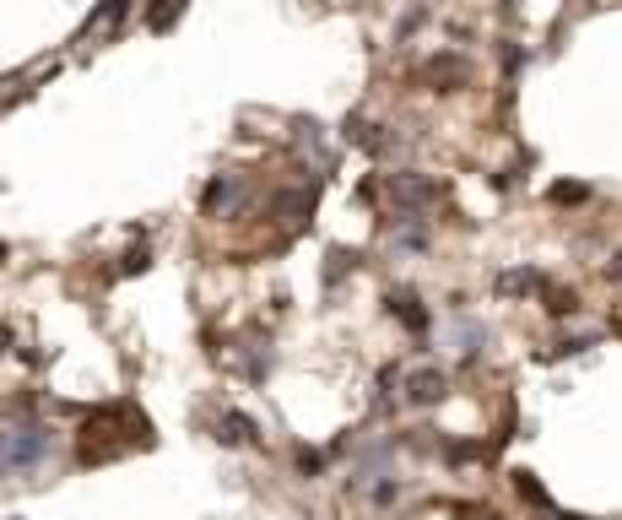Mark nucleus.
<instances>
[{
	"label": "nucleus",
	"mask_w": 622,
	"mask_h": 520,
	"mask_svg": "<svg viewBox=\"0 0 622 520\" xmlns=\"http://www.w3.org/2000/svg\"><path fill=\"white\" fill-rule=\"evenodd\" d=\"M406 396H411V402H423V407L444 402V374H439V369H417V374L406 379Z\"/></svg>",
	"instance_id": "obj_2"
},
{
	"label": "nucleus",
	"mask_w": 622,
	"mask_h": 520,
	"mask_svg": "<svg viewBox=\"0 0 622 520\" xmlns=\"http://www.w3.org/2000/svg\"><path fill=\"white\" fill-rule=\"evenodd\" d=\"M498 288H504V293H530V288H541V277H536V272H509Z\"/></svg>",
	"instance_id": "obj_4"
},
{
	"label": "nucleus",
	"mask_w": 622,
	"mask_h": 520,
	"mask_svg": "<svg viewBox=\"0 0 622 520\" xmlns=\"http://www.w3.org/2000/svg\"><path fill=\"white\" fill-rule=\"evenodd\" d=\"M433 195H439V184H428V179H411V174L395 179V201H406V207H423Z\"/></svg>",
	"instance_id": "obj_3"
},
{
	"label": "nucleus",
	"mask_w": 622,
	"mask_h": 520,
	"mask_svg": "<svg viewBox=\"0 0 622 520\" xmlns=\"http://www.w3.org/2000/svg\"><path fill=\"white\" fill-rule=\"evenodd\" d=\"M54 450V434L49 428H0V477H22V472H38Z\"/></svg>",
	"instance_id": "obj_1"
},
{
	"label": "nucleus",
	"mask_w": 622,
	"mask_h": 520,
	"mask_svg": "<svg viewBox=\"0 0 622 520\" xmlns=\"http://www.w3.org/2000/svg\"><path fill=\"white\" fill-rule=\"evenodd\" d=\"M0 342H12V337H6V331H0Z\"/></svg>",
	"instance_id": "obj_5"
}]
</instances>
